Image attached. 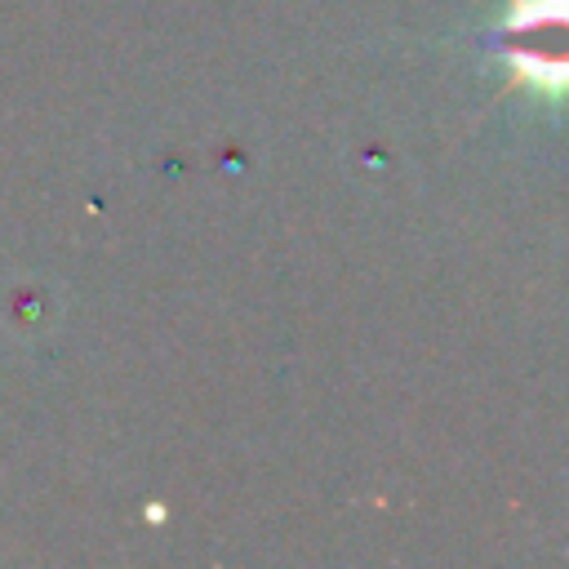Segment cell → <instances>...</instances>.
I'll return each instance as SVG.
<instances>
[{
	"instance_id": "cell-1",
	"label": "cell",
	"mask_w": 569,
	"mask_h": 569,
	"mask_svg": "<svg viewBox=\"0 0 569 569\" xmlns=\"http://www.w3.org/2000/svg\"><path fill=\"white\" fill-rule=\"evenodd\" d=\"M498 49L516 84L542 98H569V0H511Z\"/></svg>"
}]
</instances>
